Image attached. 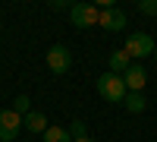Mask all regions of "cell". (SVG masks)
<instances>
[{"label": "cell", "mask_w": 157, "mask_h": 142, "mask_svg": "<svg viewBox=\"0 0 157 142\" xmlns=\"http://www.w3.org/2000/svg\"><path fill=\"white\" fill-rule=\"evenodd\" d=\"M98 95L104 101H110V104H123L126 95H129V88L123 82V76H116V73H104L98 76Z\"/></svg>", "instance_id": "1"}, {"label": "cell", "mask_w": 157, "mask_h": 142, "mask_svg": "<svg viewBox=\"0 0 157 142\" xmlns=\"http://www.w3.org/2000/svg\"><path fill=\"white\" fill-rule=\"evenodd\" d=\"M69 19H72L75 29H91V25H98V19H101V6L98 3H72Z\"/></svg>", "instance_id": "2"}, {"label": "cell", "mask_w": 157, "mask_h": 142, "mask_svg": "<svg viewBox=\"0 0 157 142\" xmlns=\"http://www.w3.org/2000/svg\"><path fill=\"white\" fill-rule=\"evenodd\" d=\"M126 54L129 57H151L154 51H157V44H154V38L148 35V32H132L126 38Z\"/></svg>", "instance_id": "3"}, {"label": "cell", "mask_w": 157, "mask_h": 142, "mask_svg": "<svg viewBox=\"0 0 157 142\" xmlns=\"http://www.w3.org/2000/svg\"><path fill=\"white\" fill-rule=\"evenodd\" d=\"M22 133V114H16L13 108L0 111V142H13Z\"/></svg>", "instance_id": "4"}, {"label": "cell", "mask_w": 157, "mask_h": 142, "mask_svg": "<svg viewBox=\"0 0 157 142\" xmlns=\"http://www.w3.org/2000/svg\"><path fill=\"white\" fill-rule=\"evenodd\" d=\"M47 67H50V73H57V76L69 73V67H72V54H69V47H63V44L47 47Z\"/></svg>", "instance_id": "5"}, {"label": "cell", "mask_w": 157, "mask_h": 142, "mask_svg": "<svg viewBox=\"0 0 157 142\" xmlns=\"http://www.w3.org/2000/svg\"><path fill=\"white\" fill-rule=\"evenodd\" d=\"M98 25L104 32H123L126 29V13L123 10H116V6H110V10H101V19H98Z\"/></svg>", "instance_id": "6"}, {"label": "cell", "mask_w": 157, "mask_h": 142, "mask_svg": "<svg viewBox=\"0 0 157 142\" xmlns=\"http://www.w3.org/2000/svg\"><path fill=\"white\" fill-rule=\"evenodd\" d=\"M123 82H126V88H129V92H141V88H145V82H148L145 67H141V63H132V67L123 73Z\"/></svg>", "instance_id": "7"}, {"label": "cell", "mask_w": 157, "mask_h": 142, "mask_svg": "<svg viewBox=\"0 0 157 142\" xmlns=\"http://www.w3.org/2000/svg\"><path fill=\"white\" fill-rule=\"evenodd\" d=\"M47 114L44 111H29V114H25V117H22V130H29V133H47Z\"/></svg>", "instance_id": "8"}, {"label": "cell", "mask_w": 157, "mask_h": 142, "mask_svg": "<svg viewBox=\"0 0 157 142\" xmlns=\"http://www.w3.org/2000/svg\"><path fill=\"white\" fill-rule=\"evenodd\" d=\"M107 67H110V73L123 76L129 67H132V57H129L126 51H113V54H110V60H107Z\"/></svg>", "instance_id": "9"}, {"label": "cell", "mask_w": 157, "mask_h": 142, "mask_svg": "<svg viewBox=\"0 0 157 142\" xmlns=\"http://www.w3.org/2000/svg\"><path fill=\"white\" fill-rule=\"evenodd\" d=\"M123 108H126L129 114H141V111L148 108V98L141 95V92H129V95H126V101H123Z\"/></svg>", "instance_id": "10"}, {"label": "cell", "mask_w": 157, "mask_h": 142, "mask_svg": "<svg viewBox=\"0 0 157 142\" xmlns=\"http://www.w3.org/2000/svg\"><path fill=\"white\" fill-rule=\"evenodd\" d=\"M41 139H44V142H72V136H69L66 126H47V133H44Z\"/></svg>", "instance_id": "11"}, {"label": "cell", "mask_w": 157, "mask_h": 142, "mask_svg": "<svg viewBox=\"0 0 157 142\" xmlns=\"http://www.w3.org/2000/svg\"><path fill=\"white\" fill-rule=\"evenodd\" d=\"M66 130H69L72 139H88V123H85V120H72Z\"/></svg>", "instance_id": "12"}, {"label": "cell", "mask_w": 157, "mask_h": 142, "mask_svg": "<svg viewBox=\"0 0 157 142\" xmlns=\"http://www.w3.org/2000/svg\"><path fill=\"white\" fill-rule=\"evenodd\" d=\"M13 111L25 117V114L32 111V98H29V95H16V98H13Z\"/></svg>", "instance_id": "13"}, {"label": "cell", "mask_w": 157, "mask_h": 142, "mask_svg": "<svg viewBox=\"0 0 157 142\" xmlns=\"http://www.w3.org/2000/svg\"><path fill=\"white\" fill-rule=\"evenodd\" d=\"M138 10L145 13V16H154V13H157V0H141V3H138Z\"/></svg>", "instance_id": "14"}, {"label": "cell", "mask_w": 157, "mask_h": 142, "mask_svg": "<svg viewBox=\"0 0 157 142\" xmlns=\"http://www.w3.org/2000/svg\"><path fill=\"white\" fill-rule=\"evenodd\" d=\"M47 6H50V10H72V3H66V0H50Z\"/></svg>", "instance_id": "15"}, {"label": "cell", "mask_w": 157, "mask_h": 142, "mask_svg": "<svg viewBox=\"0 0 157 142\" xmlns=\"http://www.w3.org/2000/svg\"><path fill=\"white\" fill-rule=\"evenodd\" d=\"M72 142H94V139H72Z\"/></svg>", "instance_id": "16"}]
</instances>
